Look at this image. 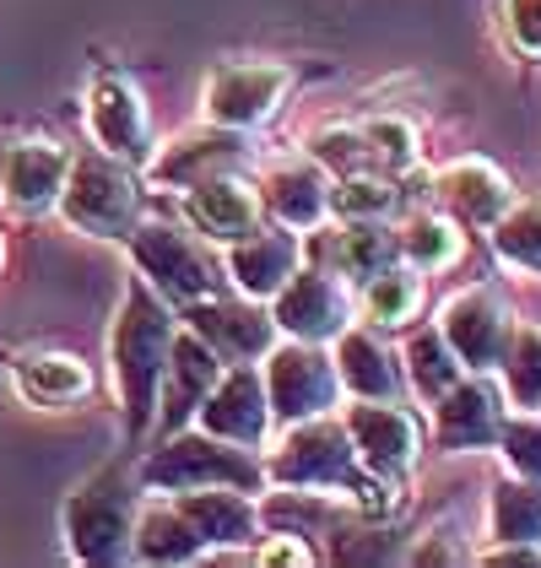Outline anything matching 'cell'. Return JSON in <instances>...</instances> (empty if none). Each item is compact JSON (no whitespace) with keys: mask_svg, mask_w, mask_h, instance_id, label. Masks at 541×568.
Wrapping results in <instances>:
<instances>
[{"mask_svg":"<svg viewBox=\"0 0 541 568\" xmlns=\"http://www.w3.org/2000/svg\"><path fill=\"white\" fill-rule=\"evenodd\" d=\"M433 195H439V206L455 222H471V227H493L514 206V184L498 174L493 163H482V158H460L450 169H439Z\"/></svg>","mask_w":541,"mask_h":568,"instance_id":"cell-24","label":"cell"},{"mask_svg":"<svg viewBox=\"0 0 541 568\" xmlns=\"http://www.w3.org/2000/svg\"><path fill=\"white\" fill-rule=\"evenodd\" d=\"M261 379H266V400L276 428L298 423V417H319V412H336L341 406V374H336V357L325 342H276L261 357Z\"/></svg>","mask_w":541,"mask_h":568,"instance_id":"cell-7","label":"cell"},{"mask_svg":"<svg viewBox=\"0 0 541 568\" xmlns=\"http://www.w3.org/2000/svg\"><path fill=\"white\" fill-rule=\"evenodd\" d=\"M498 379H503L509 406L541 412V325H514V342L498 363Z\"/></svg>","mask_w":541,"mask_h":568,"instance_id":"cell-31","label":"cell"},{"mask_svg":"<svg viewBox=\"0 0 541 568\" xmlns=\"http://www.w3.org/2000/svg\"><path fill=\"white\" fill-rule=\"evenodd\" d=\"M71 174V146L54 135H0V201L17 217H39L60 206Z\"/></svg>","mask_w":541,"mask_h":568,"instance_id":"cell-13","label":"cell"},{"mask_svg":"<svg viewBox=\"0 0 541 568\" xmlns=\"http://www.w3.org/2000/svg\"><path fill=\"white\" fill-rule=\"evenodd\" d=\"M195 428L227 438V444H244V449H261L270 444V400H266V379H261V363H227L223 379L212 385V395L201 400L195 412Z\"/></svg>","mask_w":541,"mask_h":568,"instance_id":"cell-17","label":"cell"},{"mask_svg":"<svg viewBox=\"0 0 541 568\" xmlns=\"http://www.w3.org/2000/svg\"><path fill=\"white\" fill-rule=\"evenodd\" d=\"M503 28H509L514 49L541 60V0H503Z\"/></svg>","mask_w":541,"mask_h":568,"instance_id":"cell-37","label":"cell"},{"mask_svg":"<svg viewBox=\"0 0 541 568\" xmlns=\"http://www.w3.org/2000/svg\"><path fill=\"white\" fill-rule=\"evenodd\" d=\"M135 515H141V471H135V455L125 449L120 460L88 471L60 498V541H65L71 564L82 568L135 564L131 558Z\"/></svg>","mask_w":541,"mask_h":568,"instance_id":"cell-3","label":"cell"},{"mask_svg":"<svg viewBox=\"0 0 541 568\" xmlns=\"http://www.w3.org/2000/svg\"><path fill=\"white\" fill-rule=\"evenodd\" d=\"M141 493H195V487H244V493H266V455L227 444L206 428H180V434L157 438L152 449L135 455Z\"/></svg>","mask_w":541,"mask_h":568,"instance_id":"cell-4","label":"cell"},{"mask_svg":"<svg viewBox=\"0 0 541 568\" xmlns=\"http://www.w3.org/2000/svg\"><path fill=\"white\" fill-rule=\"evenodd\" d=\"M184 222L212 239V244H238L244 233H255L266 222V201H261V184H249L244 174H212L201 184L184 190Z\"/></svg>","mask_w":541,"mask_h":568,"instance_id":"cell-21","label":"cell"},{"mask_svg":"<svg viewBox=\"0 0 541 568\" xmlns=\"http://www.w3.org/2000/svg\"><path fill=\"white\" fill-rule=\"evenodd\" d=\"M358 308L374 331H401L406 320H417V308H422V271L406 261L379 265L368 282H358Z\"/></svg>","mask_w":541,"mask_h":568,"instance_id":"cell-27","label":"cell"},{"mask_svg":"<svg viewBox=\"0 0 541 568\" xmlns=\"http://www.w3.org/2000/svg\"><path fill=\"white\" fill-rule=\"evenodd\" d=\"M493 250L509 265L541 276V201H514V206L493 222Z\"/></svg>","mask_w":541,"mask_h":568,"instance_id":"cell-34","label":"cell"},{"mask_svg":"<svg viewBox=\"0 0 541 568\" xmlns=\"http://www.w3.org/2000/svg\"><path fill=\"white\" fill-rule=\"evenodd\" d=\"M341 423L358 444V460L385 481H406L422 455V423L396 400H358L341 406Z\"/></svg>","mask_w":541,"mask_h":568,"instance_id":"cell-16","label":"cell"},{"mask_svg":"<svg viewBox=\"0 0 541 568\" xmlns=\"http://www.w3.org/2000/svg\"><path fill=\"white\" fill-rule=\"evenodd\" d=\"M298 265H304V233L287 227V222L266 217L255 233H244L238 244H227L223 271H227V287H238V293L270 304Z\"/></svg>","mask_w":541,"mask_h":568,"instance_id":"cell-19","label":"cell"},{"mask_svg":"<svg viewBox=\"0 0 541 568\" xmlns=\"http://www.w3.org/2000/svg\"><path fill=\"white\" fill-rule=\"evenodd\" d=\"M330 357H336V374H341L347 395H358V400H401L406 368L401 357L385 347V336L374 325H347L330 342Z\"/></svg>","mask_w":541,"mask_h":568,"instance_id":"cell-23","label":"cell"},{"mask_svg":"<svg viewBox=\"0 0 541 568\" xmlns=\"http://www.w3.org/2000/svg\"><path fill=\"white\" fill-rule=\"evenodd\" d=\"M82 109H88V131L92 146L114 152L120 163L146 169L152 152H157V131H152V109L131 77L120 71H92L88 92H82Z\"/></svg>","mask_w":541,"mask_h":568,"instance_id":"cell-11","label":"cell"},{"mask_svg":"<svg viewBox=\"0 0 541 568\" xmlns=\"http://www.w3.org/2000/svg\"><path fill=\"white\" fill-rule=\"evenodd\" d=\"M125 250H131V271H141L174 308L227 287V271L212 261V250L201 244V233H190L174 217H146L141 212L131 239H125Z\"/></svg>","mask_w":541,"mask_h":568,"instance_id":"cell-6","label":"cell"},{"mask_svg":"<svg viewBox=\"0 0 541 568\" xmlns=\"http://www.w3.org/2000/svg\"><path fill=\"white\" fill-rule=\"evenodd\" d=\"M401 363H406V379L417 385V395H422V400H439V395H445L455 379L466 374V363L455 357V347L445 342V331H439V325H422V331H411V342H406V352H401Z\"/></svg>","mask_w":541,"mask_h":568,"instance_id":"cell-29","label":"cell"},{"mask_svg":"<svg viewBox=\"0 0 541 568\" xmlns=\"http://www.w3.org/2000/svg\"><path fill=\"white\" fill-rule=\"evenodd\" d=\"M180 336V308L169 304L141 271L125 276V298L109 325V368H114V395H120V423H125V449L141 455L157 423V395L169 374V352Z\"/></svg>","mask_w":541,"mask_h":568,"instance_id":"cell-1","label":"cell"},{"mask_svg":"<svg viewBox=\"0 0 541 568\" xmlns=\"http://www.w3.org/2000/svg\"><path fill=\"white\" fill-rule=\"evenodd\" d=\"M498 449L509 460V471L541 481V417L537 412H509L498 428Z\"/></svg>","mask_w":541,"mask_h":568,"instance_id":"cell-36","label":"cell"},{"mask_svg":"<svg viewBox=\"0 0 541 568\" xmlns=\"http://www.w3.org/2000/svg\"><path fill=\"white\" fill-rule=\"evenodd\" d=\"M180 325H190L223 363H261L282 336L276 320H270V304L238 293V287H217L206 298H190L180 308Z\"/></svg>","mask_w":541,"mask_h":568,"instance_id":"cell-10","label":"cell"},{"mask_svg":"<svg viewBox=\"0 0 541 568\" xmlns=\"http://www.w3.org/2000/svg\"><path fill=\"white\" fill-rule=\"evenodd\" d=\"M141 212L146 206H141L131 163H120L103 146L71 152V174H65V190H60V217L76 233L103 239V244H125Z\"/></svg>","mask_w":541,"mask_h":568,"instance_id":"cell-5","label":"cell"},{"mask_svg":"<svg viewBox=\"0 0 541 568\" xmlns=\"http://www.w3.org/2000/svg\"><path fill=\"white\" fill-rule=\"evenodd\" d=\"M396 244H401V261L417 271H445L460 261V222L450 212H417L396 227Z\"/></svg>","mask_w":541,"mask_h":568,"instance_id":"cell-30","label":"cell"},{"mask_svg":"<svg viewBox=\"0 0 541 568\" xmlns=\"http://www.w3.org/2000/svg\"><path fill=\"white\" fill-rule=\"evenodd\" d=\"M363 135H368V152H374V169L379 174H406L411 163H417V131L396 120V114H374V120H363Z\"/></svg>","mask_w":541,"mask_h":568,"instance_id":"cell-35","label":"cell"},{"mask_svg":"<svg viewBox=\"0 0 541 568\" xmlns=\"http://www.w3.org/2000/svg\"><path fill=\"white\" fill-rule=\"evenodd\" d=\"M0 265H6V239H0Z\"/></svg>","mask_w":541,"mask_h":568,"instance_id":"cell-39","label":"cell"},{"mask_svg":"<svg viewBox=\"0 0 541 568\" xmlns=\"http://www.w3.org/2000/svg\"><path fill=\"white\" fill-rule=\"evenodd\" d=\"M358 314V287L341 276V271H325V265H298L287 276V287L270 298V320L282 336H298V342H336Z\"/></svg>","mask_w":541,"mask_h":568,"instance_id":"cell-8","label":"cell"},{"mask_svg":"<svg viewBox=\"0 0 541 568\" xmlns=\"http://www.w3.org/2000/svg\"><path fill=\"white\" fill-rule=\"evenodd\" d=\"M315 158L319 169L330 179H347V174H368L374 169V152H368V135H363V120H347V125H319L304 146ZM379 174V169H374Z\"/></svg>","mask_w":541,"mask_h":568,"instance_id":"cell-33","label":"cell"},{"mask_svg":"<svg viewBox=\"0 0 541 568\" xmlns=\"http://www.w3.org/2000/svg\"><path fill=\"white\" fill-rule=\"evenodd\" d=\"M488 530L493 541H525L541 547V481L537 477H503L488 498Z\"/></svg>","mask_w":541,"mask_h":568,"instance_id":"cell-28","label":"cell"},{"mask_svg":"<svg viewBox=\"0 0 541 568\" xmlns=\"http://www.w3.org/2000/svg\"><path fill=\"white\" fill-rule=\"evenodd\" d=\"M223 357L206 347L190 325H180L174 336V352H169V374H163V395H157V423H152V438H169L195 423L201 400L212 395V385L223 379Z\"/></svg>","mask_w":541,"mask_h":568,"instance_id":"cell-20","label":"cell"},{"mask_svg":"<svg viewBox=\"0 0 541 568\" xmlns=\"http://www.w3.org/2000/svg\"><path fill=\"white\" fill-rule=\"evenodd\" d=\"M11 374H17V390L28 395L33 406H44V412H60V406H82V400L98 390V379H92L88 363H82L76 352H60V347L22 352Z\"/></svg>","mask_w":541,"mask_h":568,"instance_id":"cell-26","label":"cell"},{"mask_svg":"<svg viewBox=\"0 0 541 568\" xmlns=\"http://www.w3.org/2000/svg\"><path fill=\"white\" fill-rule=\"evenodd\" d=\"M439 331H445V342L455 347V357H460L466 368L493 374L498 363H503V352H509V342H514V308L503 298V287L471 282V287H460L455 298H445Z\"/></svg>","mask_w":541,"mask_h":568,"instance_id":"cell-12","label":"cell"},{"mask_svg":"<svg viewBox=\"0 0 541 568\" xmlns=\"http://www.w3.org/2000/svg\"><path fill=\"white\" fill-rule=\"evenodd\" d=\"M450 530H433V541H422V547H411L406 558L411 564H466V552L455 547V541H445Z\"/></svg>","mask_w":541,"mask_h":568,"instance_id":"cell-38","label":"cell"},{"mask_svg":"<svg viewBox=\"0 0 541 568\" xmlns=\"http://www.w3.org/2000/svg\"><path fill=\"white\" fill-rule=\"evenodd\" d=\"M330 190H336V179L325 174L309 152L270 163L266 179H261L266 217L287 222V227H298V233H309V227H319V222L330 217Z\"/></svg>","mask_w":541,"mask_h":568,"instance_id":"cell-22","label":"cell"},{"mask_svg":"<svg viewBox=\"0 0 541 568\" xmlns=\"http://www.w3.org/2000/svg\"><path fill=\"white\" fill-rule=\"evenodd\" d=\"M266 487H293V493H336L353 498L363 515H390L396 509V481L374 477L358 460V444L336 412L298 417L276 438L266 455Z\"/></svg>","mask_w":541,"mask_h":568,"instance_id":"cell-2","label":"cell"},{"mask_svg":"<svg viewBox=\"0 0 541 568\" xmlns=\"http://www.w3.org/2000/svg\"><path fill=\"white\" fill-rule=\"evenodd\" d=\"M287 92H293V65H282V60H223V65H212V77L201 88V109H206L212 125L261 131L287 103Z\"/></svg>","mask_w":541,"mask_h":568,"instance_id":"cell-9","label":"cell"},{"mask_svg":"<svg viewBox=\"0 0 541 568\" xmlns=\"http://www.w3.org/2000/svg\"><path fill=\"white\" fill-rule=\"evenodd\" d=\"M503 417H509L503 379L482 374V368H466L450 390L433 400V434L445 449H488V444H498Z\"/></svg>","mask_w":541,"mask_h":568,"instance_id":"cell-18","label":"cell"},{"mask_svg":"<svg viewBox=\"0 0 541 568\" xmlns=\"http://www.w3.org/2000/svg\"><path fill=\"white\" fill-rule=\"evenodd\" d=\"M174 498H180V509L190 515L195 536H201V564L244 558L266 536L261 493H244V487H195V493H174Z\"/></svg>","mask_w":541,"mask_h":568,"instance_id":"cell-14","label":"cell"},{"mask_svg":"<svg viewBox=\"0 0 541 568\" xmlns=\"http://www.w3.org/2000/svg\"><path fill=\"white\" fill-rule=\"evenodd\" d=\"M249 158H255L249 131H233V125H212L206 120V131H184L169 146H157L152 163H146V179L157 190H180L184 195L190 184H201V179H212V174H244Z\"/></svg>","mask_w":541,"mask_h":568,"instance_id":"cell-15","label":"cell"},{"mask_svg":"<svg viewBox=\"0 0 541 568\" xmlns=\"http://www.w3.org/2000/svg\"><path fill=\"white\" fill-rule=\"evenodd\" d=\"M396 206H401L396 179L374 174V169L336 179V190H330V217H341V222H385Z\"/></svg>","mask_w":541,"mask_h":568,"instance_id":"cell-32","label":"cell"},{"mask_svg":"<svg viewBox=\"0 0 541 568\" xmlns=\"http://www.w3.org/2000/svg\"><path fill=\"white\" fill-rule=\"evenodd\" d=\"M135 564H201V536L174 493H146L131 536Z\"/></svg>","mask_w":541,"mask_h":568,"instance_id":"cell-25","label":"cell"}]
</instances>
